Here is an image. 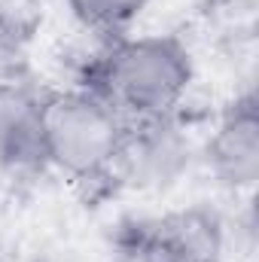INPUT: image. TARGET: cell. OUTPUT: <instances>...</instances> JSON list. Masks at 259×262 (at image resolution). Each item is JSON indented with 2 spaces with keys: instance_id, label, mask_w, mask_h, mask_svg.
Segmentation results:
<instances>
[{
  "instance_id": "cell-5",
  "label": "cell",
  "mask_w": 259,
  "mask_h": 262,
  "mask_svg": "<svg viewBox=\"0 0 259 262\" xmlns=\"http://www.w3.org/2000/svg\"><path fill=\"white\" fill-rule=\"evenodd\" d=\"M198 165L232 195H250L259 180V101L253 89L235 95L201 137Z\"/></svg>"
},
{
  "instance_id": "cell-7",
  "label": "cell",
  "mask_w": 259,
  "mask_h": 262,
  "mask_svg": "<svg viewBox=\"0 0 259 262\" xmlns=\"http://www.w3.org/2000/svg\"><path fill=\"white\" fill-rule=\"evenodd\" d=\"M153 6V0H64L67 15L89 34L119 37L128 34L131 25Z\"/></svg>"
},
{
  "instance_id": "cell-4",
  "label": "cell",
  "mask_w": 259,
  "mask_h": 262,
  "mask_svg": "<svg viewBox=\"0 0 259 262\" xmlns=\"http://www.w3.org/2000/svg\"><path fill=\"white\" fill-rule=\"evenodd\" d=\"M128 262H226L229 226L207 204L140 216L125 232Z\"/></svg>"
},
{
  "instance_id": "cell-2",
  "label": "cell",
  "mask_w": 259,
  "mask_h": 262,
  "mask_svg": "<svg viewBox=\"0 0 259 262\" xmlns=\"http://www.w3.org/2000/svg\"><path fill=\"white\" fill-rule=\"evenodd\" d=\"M128 119L95 89L73 85L43 95V156L46 168L67 180L95 183L110 177Z\"/></svg>"
},
{
  "instance_id": "cell-6",
  "label": "cell",
  "mask_w": 259,
  "mask_h": 262,
  "mask_svg": "<svg viewBox=\"0 0 259 262\" xmlns=\"http://www.w3.org/2000/svg\"><path fill=\"white\" fill-rule=\"evenodd\" d=\"M43 168V92L0 79V177H25Z\"/></svg>"
},
{
  "instance_id": "cell-1",
  "label": "cell",
  "mask_w": 259,
  "mask_h": 262,
  "mask_svg": "<svg viewBox=\"0 0 259 262\" xmlns=\"http://www.w3.org/2000/svg\"><path fill=\"white\" fill-rule=\"evenodd\" d=\"M85 85L128 122L174 116L195 85V55L177 34H119L92 61Z\"/></svg>"
},
{
  "instance_id": "cell-3",
  "label": "cell",
  "mask_w": 259,
  "mask_h": 262,
  "mask_svg": "<svg viewBox=\"0 0 259 262\" xmlns=\"http://www.w3.org/2000/svg\"><path fill=\"white\" fill-rule=\"evenodd\" d=\"M201 137L180 113L131 122L110 177L134 195L165 198L177 192L198 168Z\"/></svg>"
},
{
  "instance_id": "cell-8",
  "label": "cell",
  "mask_w": 259,
  "mask_h": 262,
  "mask_svg": "<svg viewBox=\"0 0 259 262\" xmlns=\"http://www.w3.org/2000/svg\"><path fill=\"white\" fill-rule=\"evenodd\" d=\"M9 49H12V18H9L6 6L0 3V64L6 61Z\"/></svg>"
}]
</instances>
